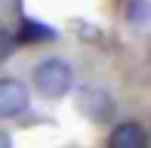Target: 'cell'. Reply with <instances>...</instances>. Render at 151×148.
I'll return each mask as SVG.
<instances>
[{
	"instance_id": "6da1fadb",
	"label": "cell",
	"mask_w": 151,
	"mask_h": 148,
	"mask_svg": "<svg viewBox=\"0 0 151 148\" xmlns=\"http://www.w3.org/2000/svg\"><path fill=\"white\" fill-rule=\"evenodd\" d=\"M71 86H74V71H71V65H68L65 59L50 56V59L34 65V90H37L40 96L62 99V96L71 93Z\"/></svg>"
},
{
	"instance_id": "7a4b0ae2",
	"label": "cell",
	"mask_w": 151,
	"mask_h": 148,
	"mask_svg": "<svg viewBox=\"0 0 151 148\" xmlns=\"http://www.w3.org/2000/svg\"><path fill=\"white\" fill-rule=\"evenodd\" d=\"M77 111L86 114L93 124H105L114 114V99L99 86H80L77 90Z\"/></svg>"
},
{
	"instance_id": "3957f363",
	"label": "cell",
	"mask_w": 151,
	"mask_h": 148,
	"mask_svg": "<svg viewBox=\"0 0 151 148\" xmlns=\"http://www.w3.org/2000/svg\"><path fill=\"white\" fill-rule=\"evenodd\" d=\"M31 105V96H28V86L16 77H0V117L9 120V117H19L25 108Z\"/></svg>"
},
{
	"instance_id": "277c9868",
	"label": "cell",
	"mask_w": 151,
	"mask_h": 148,
	"mask_svg": "<svg viewBox=\"0 0 151 148\" xmlns=\"http://www.w3.org/2000/svg\"><path fill=\"white\" fill-rule=\"evenodd\" d=\"M145 145H148V136L142 130V124H136V120L117 124L108 136V148H145Z\"/></svg>"
},
{
	"instance_id": "5b68a950",
	"label": "cell",
	"mask_w": 151,
	"mask_h": 148,
	"mask_svg": "<svg viewBox=\"0 0 151 148\" xmlns=\"http://www.w3.org/2000/svg\"><path fill=\"white\" fill-rule=\"evenodd\" d=\"M56 37V31L46 28L43 22H34V19H25L22 28H19V40H28V43H34V40H50Z\"/></svg>"
},
{
	"instance_id": "8992f818",
	"label": "cell",
	"mask_w": 151,
	"mask_h": 148,
	"mask_svg": "<svg viewBox=\"0 0 151 148\" xmlns=\"http://www.w3.org/2000/svg\"><path fill=\"white\" fill-rule=\"evenodd\" d=\"M148 16H151V9H148L145 0H133V3L127 6V19L136 25V28H145V25H148Z\"/></svg>"
},
{
	"instance_id": "52a82bcc",
	"label": "cell",
	"mask_w": 151,
	"mask_h": 148,
	"mask_svg": "<svg viewBox=\"0 0 151 148\" xmlns=\"http://www.w3.org/2000/svg\"><path fill=\"white\" fill-rule=\"evenodd\" d=\"M12 43H16V37H9V34L0 31V59H6V56L12 52Z\"/></svg>"
},
{
	"instance_id": "ba28073f",
	"label": "cell",
	"mask_w": 151,
	"mask_h": 148,
	"mask_svg": "<svg viewBox=\"0 0 151 148\" xmlns=\"http://www.w3.org/2000/svg\"><path fill=\"white\" fill-rule=\"evenodd\" d=\"M0 148H12V139H9V133H3V130H0Z\"/></svg>"
}]
</instances>
